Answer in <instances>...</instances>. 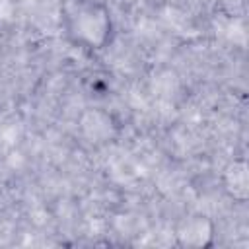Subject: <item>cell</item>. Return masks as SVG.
Returning <instances> with one entry per match:
<instances>
[{
	"label": "cell",
	"mask_w": 249,
	"mask_h": 249,
	"mask_svg": "<svg viewBox=\"0 0 249 249\" xmlns=\"http://www.w3.org/2000/svg\"><path fill=\"white\" fill-rule=\"evenodd\" d=\"M66 39L88 53H99L113 41L115 21L101 0H70L62 12Z\"/></svg>",
	"instance_id": "1"
},
{
	"label": "cell",
	"mask_w": 249,
	"mask_h": 249,
	"mask_svg": "<svg viewBox=\"0 0 249 249\" xmlns=\"http://www.w3.org/2000/svg\"><path fill=\"white\" fill-rule=\"evenodd\" d=\"M173 239L185 249H206L214 245L216 224L202 212H189L173 226Z\"/></svg>",
	"instance_id": "2"
},
{
	"label": "cell",
	"mask_w": 249,
	"mask_h": 249,
	"mask_svg": "<svg viewBox=\"0 0 249 249\" xmlns=\"http://www.w3.org/2000/svg\"><path fill=\"white\" fill-rule=\"evenodd\" d=\"M78 132L80 136L91 146H103L115 140L119 132V124L115 123L113 115L99 107L86 109L78 119Z\"/></svg>",
	"instance_id": "3"
},
{
	"label": "cell",
	"mask_w": 249,
	"mask_h": 249,
	"mask_svg": "<svg viewBox=\"0 0 249 249\" xmlns=\"http://www.w3.org/2000/svg\"><path fill=\"white\" fill-rule=\"evenodd\" d=\"M220 181L222 191L230 200L237 204L249 200V163L243 156H237L224 165Z\"/></svg>",
	"instance_id": "4"
}]
</instances>
